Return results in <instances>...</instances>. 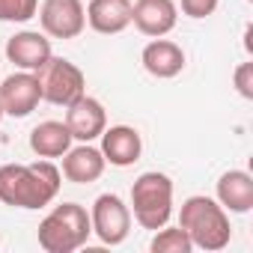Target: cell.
<instances>
[{
    "instance_id": "cell-1",
    "label": "cell",
    "mask_w": 253,
    "mask_h": 253,
    "mask_svg": "<svg viewBox=\"0 0 253 253\" xmlns=\"http://www.w3.org/2000/svg\"><path fill=\"white\" fill-rule=\"evenodd\" d=\"M63 173L48 161L36 164H3L0 167V203L12 209H45L57 200Z\"/></svg>"
},
{
    "instance_id": "cell-2",
    "label": "cell",
    "mask_w": 253,
    "mask_h": 253,
    "mask_svg": "<svg viewBox=\"0 0 253 253\" xmlns=\"http://www.w3.org/2000/svg\"><path fill=\"white\" fill-rule=\"evenodd\" d=\"M179 226L188 232L191 244L200 247V250H209V253H217L229 244L232 238V226H229V211L206 197V194H194L182 203V211H179Z\"/></svg>"
},
{
    "instance_id": "cell-3",
    "label": "cell",
    "mask_w": 253,
    "mask_h": 253,
    "mask_svg": "<svg viewBox=\"0 0 253 253\" xmlns=\"http://www.w3.org/2000/svg\"><path fill=\"white\" fill-rule=\"evenodd\" d=\"M89 211L81 203H60L39 223V247L45 253H75L89 241Z\"/></svg>"
},
{
    "instance_id": "cell-4",
    "label": "cell",
    "mask_w": 253,
    "mask_h": 253,
    "mask_svg": "<svg viewBox=\"0 0 253 253\" xmlns=\"http://www.w3.org/2000/svg\"><path fill=\"white\" fill-rule=\"evenodd\" d=\"M131 211L143 229H161L173 217V179L167 173H140L131 185Z\"/></svg>"
},
{
    "instance_id": "cell-5",
    "label": "cell",
    "mask_w": 253,
    "mask_h": 253,
    "mask_svg": "<svg viewBox=\"0 0 253 253\" xmlns=\"http://www.w3.org/2000/svg\"><path fill=\"white\" fill-rule=\"evenodd\" d=\"M36 78H39V86H42V101L60 104V107H69L75 98H81L86 92L84 72L66 57H51L36 72Z\"/></svg>"
},
{
    "instance_id": "cell-6",
    "label": "cell",
    "mask_w": 253,
    "mask_h": 253,
    "mask_svg": "<svg viewBox=\"0 0 253 253\" xmlns=\"http://www.w3.org/2000/svg\"><path fill=\"white\" fill-rule=\"evenodd\" d=\"M89 223L101 244L116 247L131 232V209L116 194H101V197H95V203L89 209Z\"/></svg>"
},
{
    "instance_id": "cell-7",
    "label": "cell",
    "mask_w": 253,
    "mask_h": 253,
    "mask_svg": "<svg viewBox=\"0 0 253 253\" xmlns=\"http://www.w3.org/2000/svg\"><path fill=\"white\" fill-rule=\"evenodd\" d=\"M42 101V86L36 72H15L9 78L0 81V107H3V116H15L24 119L30 116Z\"/></svg>"
},
{
    "instance_id": "cell-8",
    "label": "cell",
    "mask_w": 253,
    "mask_h": 253,
    "mask_svg": "<svg viewBox=\"0 0 253 253\" xmlns=\"http://www.w3.org/2000/svg\"><path fill=\"white\" fill-rule=\"evenodd\" d=\"M39 21L51 39H78L86 27V9L81 0H45L39 6Z\"/></svg>"
},
{
    "instance_id": "cell-9",
    "label": "cell",
    "mask_w": 253,
    "mask_h": 253,
    "mask_svg": "<svg viewBox=\"0 0 253 253\" xmlns=\"http://www.w3.org/2000/svg\"><path fill=\"white\" fill-rule=\"evenodd\" d=\"M69 131H72V140H81V143H92L101 137V131L107 128V113H104V104L92 95H81L75 98L69 107H66V119Z\"/></svg>"
},
{
    "instance_id": "cell-10",
    "label": "cell",
    "mask_w": 253,
    "mask_h": 253,
    "mask_svg": "<svg viewBox=\"0 0 253 253\" xmlns=\"http://www.w3.org/2000/svg\"><path fill=\"white\" fill-rule=\"evenodd\" d=\"M179 21V6L173 0H134L131 3V24L149 36V39H158V36H167Z\"/></svg>"
},
{
    "instance_id": "cell-11",
    "label": "cell",
    "mask_w": 253,
    "mask_h": 253,
    "mask_svg": "<svg viewBox=\"0 0 253 253\" xmlns=\"http://www.w3.org/2000/svg\"><path fill=\"white\" fill-rule=\"evenodd\" d=\"M6 57L21 72H39L54 57L51 39L45 33H39V30H21L6 42Z\"/></svg>"
},
{
    "instance_id": "cell-12",
    "label": "cell",
    "mask_w": 253,
    "mask_h": 253,
    "mask_svg": "<svg viewBox=\"0 0 253 253\" xmlns=\"http://www.w3.org/2000/svg\"><path fill=\"white\" fill-rule=\"evenodd\" d=\"M140 152H143V140L140 131L131 125H110L101 131V155L107 164L131 167L134 161H140Z\"/></svg>"
},
{
    "instance_id": "cell-13",
    "label": "cell",
    "mask_w": 253,
    "mask_h": 253,
    "mask_svg": "<svg viewBox=\"0 0 253 253\" xmlns=\"http://www.w3.org/2000/svg\"><path fill=\"white\" fill-rule=\"evenodd\" d=\"M140 63H143V69H146L152 78L167 81V78H176V75L185 69V51H182V45H176V42L158 36V39H152V42L143 48Z\"/></svg>"
},
{
    "instance_id": "cell-14",
    "label": "cell",
    "mask_w": 253,
    "mask_h": 253,
    "mask_svg": "<svg viewBox=\"0 0 253 253\" xmlns=\"http://www.w3.org/2000/svg\"><path fill=\"white\" fill-rule=\"evenodd\" d=\"M107 161L101 155V149H95L92 143H81V146H72L66 155H63V176L75 185H89V182H98L101 173H104Z\"/></svg>"
},
{
    "instance_id": "cell-15",
    "label": "cell",
    "mask_w": 253,
    "mask_h": 253,
    "mask_svg": "<svg viewBox=\"0 0 253 253\" xmlns=\"http://www.w3.org/2000/svg\"><path fill=\"white\" fill-rule=\"evenodd\" d=\"M86 24L101 36H116L131 24V0H89Z\"/></svg>"
},
{
    "instance_id": "cell-16",
    "label": "cell",
    "mask_w": 253,
    "mask_h": 253,
    "mask_svg": "<svg viewBox=\"0 0 253 253\" xmlns=\"http://www.w3.org/2000/svg\"><path fill=\"white\" fill-rule=\"evenodd\" d=\"M217 203L232 214H247L253 209V176L247 170H226L217 179Z\"/></svg>"
},
{
    "instance_id": "cell-17",
    "label": "cell",
    "mask_w": 253,
    "mask_h": 253,
    "mask_svg": "<svg viewBox=\"0 0 253 253\" xmlns=\"http://www.w3.org/2000/svg\"><path fill=\"white\" fill-rule=\"evenodd\" d=\"M30 149L39 155V158H63L69 149H72V131L69 125L60 122V119H45L39 122L36 128L30 131Z\"/></svg>"
},
{
    "instance_id": "cell-18",
    "label": "cell",
    "mask_w": 253,
    "mask_h": 253,
    "mask_svg": "<svg viewBox=\"0 0 253 253\" xmlns=\"http://www.w3.org/2000/svg\"><path fill=\"white\" fill-rule=\"evenodd\" d=\"M152 253H191L194 244L182 226H161L155 229V238L149 241Z\"/></svg>"
},
{
    "instance_id": "cell-19",
    "label": "cell",
    "mask_w": 253,
    "mask_h": 253,
    "mask_svg": "<svg viewBox=\"0 0 253 253\" xmlns=\"http://www.w3.org/2000/svg\"><path fill=\"white\" fill-rule=\"evenodd\" d=\"M39 12V0H0V21L24 24Z\"/></svg>"
},
{
    "instance_id": "cell-20",
    "label": "cell",
    "mask_w": 253,
    "mask_h": 253,
    "mask_svg": "<svg viewBox=\"0 0 253 253\" xmlns=\"http://www.w3.org/2000/svg\"><path fill=\"white\" fill-rule=\"evenodd\" d=\"M232 84H235V89H238L241 98L253 101V63H241L232 72Z\"/></svg>"
},
{
    "instance_id": "cell-21",
    "label": "cell",
    "mask_w": 253,
    "mask_h": 253,
    "mask_svg": "<svg viewBox=\"0 0 253 253\" xmlns=\"http://www.w3.org/2000/svg\"><path fill=\"white\" fill-rule=\"evenodd\" d=\"M217 3L220 0H182V12L188 15V18H209V15H214V9H217Z\"/></svg>"
},
{
    "instance_id": "cell-22",
    "label": "cell",
    "mask_w": 253,
    "mask_h": 253,
    "mask_svg": "<svg viewBox=\"0 0 253 253\" xmlns=\"http://www.w3.org/2000/svg\"><path fill=\"white\" fill-rule=\"evenodd\" d=\"M0 122H3V107H0Z\"/></svg>"
}]
</instances>
